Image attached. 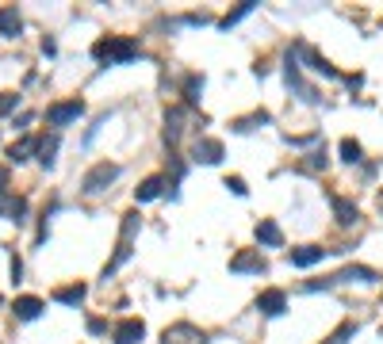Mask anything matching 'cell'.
Returning a JSON list of instances; mask_svg holds the SVG:
<instances>
[{
    "mask_svg": "<svg viewBox=\"0 0 383 344\" xmlns=\"http://www.w3.org/2000/svg\"><path fill=\"white\" fill-rule=\"evenodd\" d=\"M92 57L100 66H127L131 57H138V42L134 39H119V35H108V39L92 42Z\"/></svg>",
    "mask_w": 383,
    "mask_h": 344,
    "instance_id": "6da1fadb",
    "label": "cell"
},
{
    "mask_svg": "<svg viewBox=\"0 0 383 344\" xmlns=\"http://www.w3.org/2000/svg\"><path fill=\"white\" fill-rule=\"evenodd\" d=\"M115 176H119V164H111V161L92 164L81 180V191L84 195H100V191H108V184H115Z\"/></svg>",
    "mask_w": 383,
    "mask_h": 344,
    "instance_id": "7a4b0ae2",
    "label": "cell"
},
{
    "mask_svg": "<svg viewBox=\"0 0 383 344\" xmlns=\"http://www.w3.org/2000/svg\"><path fill=\"white\" fill-rule=\"evenodd\" d=\"M161 344H207V333L200 325H192V321H176L161 333Z\"/></svg>",
    "mask_w": 383,
    "mask_h": 344,
    "instance_id": "3957f363",
    "label": "cell"
},
{
    "mask_svg": "<svg viewBox=\"0 0 383 344\" xmlns=\"http://www.w3.org/2000/svg\"><path fill=\"white\" fill-rule=\"evenodd\" d=\"M81 115H84L81 99H66V104H50V107H46V123H50V126H66V123H73V119H81Z\"/></svg>",
    "mask_w": 383,
    "mask_h": 344,
    "instance_id": "277c9868",
    "label": "cell"
},
{
    "mask_svg": "<svg viewBox=\"0 0 383 344\" xmlns=\"http://www.w3.org/2000/svg\"><path fill=\"white\" fill-rule=\"evenodd\" d=\"M192 157H196V161H203V164H218L226 157V149H223V142H218V138H196Z\"/></svg>",
    "mask_w": 383,
    "mask_h": 344,
    "instance_id": "5b68a950",
    "label": "cell"
},
{
    "mask_svg": "<svg viewBox=\"0 0 383 344\" xmlns=\"http://www.w3.org/2000/svg\"><path fill=\"white\" fill-rule=\"evenodd\" d=\"M230 271H268V260L261 256V249H242V253L230 260Z\"/></svg>",
    "mask_w": 383,
    "mask_h": 344,
    "instance_id": "8992f818",
    "label": "cell"
},
{
    "mask_svg": "<svg viewBox=\"0 0 383 344\" xmlns=\"http://www.w3.org/2000/svg\"><path fill=\"white\" fill-rule=\"evenodd\" d=\"M111 336H115V344H138L142 336H146V325H142L138 318H127V321H119V325H115V333H111Z\"/></svg>",
    "mask_w": 383,
    "mask_h": 344,
    "instance_id": "52a82bcc",
    "label": "cell"
},
{
    "mask_svg": "<svg viewBox=\"0 0 383 344\" xmlns=\"http://www.w3.org/2000/svg\"><path fill=\"white\" fill-rule=\"evenodd\" d=\"M184 107H169L165 111V146H176L180 142V134H184Z\"/></svg>",
    "mask_w": 383,
    "mask_h": 344,
    "instance_id": "ba28073f",
    "label": "cell"
},
{
    "mask_svg": "<svg viewBox=\"0 0 383 344\" xmlns=\"http://www.w3.org/2000/svg\"><path fill=\"white\" fill-rule=\"evenodd\" d=\"M283 306H288V295H283V291H261L257 295V310L265 314V318L283 314Z\"/></svg>",
    "mask_w": 383,
    "mask_h": 344,
    "instance_id": "9c48e42d",
    "label": "cell"
},
{
    "mask_svg": "<svg viewBox=\"0 0 383 344\" xmlns=\"http://www.w3.org/2000/svg\"><path fill=\"white\" fill-rule=\"evenodd\" d=\"M322 256H326L322 245H303V249H292V253H288V260H292L295 268H310V264H318Z\"/></svg>",
    "mask_w": 383,
    "mask_h": 344,
    "instance_id": "30bf717a",
    "label": "cell"
},
{
    "mask_svg": "<svg viewBox=\"0 0 383 344\" xmlns=\"http://www.w3.org/2000/svg\"><path fill=\"white\" fill-rule=\"evenodd\" d=\"M257 241H261V245H268V249H280V245H283L280 226H276L272 218H261V222H257Z\"/></svg>",
    "mask_w": 383,
    "mask_h": 344,
    "instance_id": "8fae6325",
    "label": "cell"
},
{
    "mask_svg": "<svg viewBox=\"0 0 383 344\" xmlns=\"http://www.w3.org/2000/svg\"><path fill=\"white\" fill-rule=\"evenodd\" d=\"M295 50H299V54H303V57H307V66H310V69H315V73H318V77H337V69H333V66H330V61H326V57H322V54H318V50H310V46H303V42H299V46H295Z\"/></svg>",
    "mask_w": 383,
    "mask_h": 344,
    "instance_id": "7c38bea8",
    "label": "cell"
},
{
    "mask_svg": "<svg viewBox=\"0 0 383 344\" xmlns=\"http://www.w3.org/2000/svg\"><path fill=\"white\" fill-rule=\"evenodd\" d=\"M330 203H333V214H337V226H357V222H360V211L349 203V199L333 195Z\"/></svg>",
    "mask_w": 383,
    "mask_h": 344,
    "instance_id": "4fadbf2b",
    "label": "cell"
},
{
    "mask_svg": "<svg viewBox=\"0 0 383 344\" xmlns=\"http://www.w3.org/2000/svg\"><path fill=\"white\" fill-rule=\"evenodd\" d=\"M12 314H16L19 321H35L42 314V298H35V295H24V298H16V306H12Z\"/></svg>",
    "mask_w": 383,
    "mask_h": 344,
    "instance_id": "5bb4252c",
    "label": "cell"
},
{
    "mask_svg": "<svg viewBox=\"0 0 383 344\" xmlns=\"http://www.w3.org/2000/svg\"><path fill=\"white\" fill-rule=\"evenodd\" d=\"M161 191H165V176H146V180L134 188V195H138V203H150V199H158Z\"/></svg>",
    "mask_w": 383,
    "mask_h": 344,
    "instance_id": "9a60e30c",
    "label": "cell"
},
{
    "mask_svg": "<svg viewBox=\"0 0 383 344\" xmlns=\"http://www.w3.org/2000/svg\"><path fill=\"white\" fill-rule=\"evenodd\" d=\"M353 279H357V283H375V271L364 268V264H353V268L337 271V276H333V283H353Z\"/></svg>",
    "mask_w": 383,
    "mask_h": 344,
    "instance_id": "2e32d148",
    "label": "cell"
},
{
    "mask_svg": "<svg viewBox=\"0 0 383 344\" xmlns=\"http://www.w3.org/2000/svg\"><path fill=\"white\" fill-rule=\"evenodd\" d=\"M265 123H268V111H253V115H245V119H234L230 131L234 134H250V131H257V126H265Z\"/></svg>",
    "mask_w": 383,
    "mask_h": 344,
    "instance_id": "e0dca14e",
    "label": "cell"
},
{
    "mask_svg": "<svg viewBox=\"0 0 383 344\" xmlns=\"http://www.w3.org/2000/svg\"><path fill=\"white\" fill-rule=\"evenodd\" d=\"M19 27H24V19H19L16 8H0V35H4V39H16Z\"/></svg>",
    "mask_w": 383,
    "mask_h": 344,
    "instance_id": "ac0fdd59",
    "label": "cell"
},
{
    "mask_svg": "<svg viewBox=\"0 0 383 344\" xmlns=\"http://www.w3.org/2000/svg\"><path fill=\"white\" fill-rule=\"evenodd\" d=\"M54 303H62V306H81V303H84V283L58 287V291H54Z\"/></svg>",
    "mask_w": 383,
    "mask_h": 344,
    "instance_id": "d6986e66",
    "label": "cell"
},
{
    "mask_svg": "<svg viewBox=\"0 0 383 344\" xmlns=\"http://www.w3.org/2000/svg\"><path fill=\"white\" fill-rule=\"evenodd\" d=\"M253 8H257V0H242V4H238L234 12H226V16L218 19V27H223V31H230V27H234V23H242V19L250 16Z\"/></svg>",
    "mask_w": 383,
    "mask_h": 344,
    "instance_id": "ffe728a7",
    "label": "cell"
},
{
    "mask_svg": "<svg viewBox=\"0 0 383 344\" xmlns=\"http://www.w3.org/2000/svg\"><path fill=\"white\" fill-rule=\"evenodd\" d=\"M35 153H39V161L46 164V169H50V164H54V153H58V134H50V138H39Z\"/></svg>",
    "mask_w": 383,
    "mask_h": 344,
    "instance_id": "44dd1931",
    "label": "cell"
},
{
    "mask_svg": "<svg viewBox=\"0 0 383 344\" xmlns=\"http://www.w3.org/2000/svg\"><path fill=\"white\" fill-rule=\"evenodd\" d=\"M35 146H39V142H35V138H19V142H12V149H8V157H12V161H27V157H31L35 153Z\"/></svg>",
    "mask_w": 383,
    "mask_h": 344,
    "instance_id": "7402d4cb",
    "label": "cell"
},
{
    "mask_svg": "<svg viewBox=\"0 0 383 344\" xmlns=\"http://www.w3.org/2000/svg\"><path fill=\"white\" fill-rule=\"evenodd\" d=\"M200 92H203V77L192 73L188 81H184V99H188V104H200Z\"/></svg>",
    "mask_w": 383,
    "mask_h": 344,
    "instance_id": "603a6c76",
    "label": "cell"
},
{
    "mask_svg": "<svg viewBox=\"0 0 383 344\" xmlns=\"http://www.w3.org/2000/svg\"><path fill=\"white\" fill-rule=\"evenodd\" d=\"M342 161H349V164L360 161V142H353V138L342 142Z\"/></svg>",
    "mask_w": 383,
    "mask_h": 344,
    "instance_id": "cb8c5ba5",
    "label": "cell"
},
{
    "mask_svg": "<svg viewBox=\"0 0 383 344\" xmlns=\"http://www.w3.org/2000/svg\"><path fill=\"white\" fill-rule=\"evenodd\" d=\"M353 333H357V325H353V321H345V325H337V333H333V336H326V344H345Z\"/></svg>",
    "mask_w": 383,
    "mask_h": 344,
    "instance_id": "d4e9b609",
    "label": "cell"
},
{
    "mask_svg": "<svg viewBox=\"0 0 383 344\" xmlns=\"http://www.w3.org/2000/svg\"><path fill=\"white\" fill-rule=\"evenodd\" d=\"M8 214H12V218H16V222H24V214H27V199H12Z\"/></svg>",
    "mask_w": 383,
    "mask_h": 344,
    "instance_id": "484cf974",
    "label": "cell"
},
{
    "mask_svg": "<svg viewBox=\"0 0 383 344\" xmlns=\"http://www.w3.org/2000/svg\"><path fill=\"white\" fill-rule=\"evenodd\" d=\"M16 99H19V96H12V92H0V115L16 111Z\"/></svg>",
    "mask_w": 383,
    "mask_h": 344,
    "instance_id": "4316f807",
    "label": "cell"
},
{
    "mask_svg": "<svg viewBox=\"0 0 383 344\" xmlns=\"http://www.w3.org/2000/svg\"><path fill=\"white\" fill-rule=\"evenodd\" d=\"M226 188H230L234 195H245V191H250V188H245V180H242V176H226Z\"/></svg>",
    "mask_w": 383,
    "mask_h": 344,
    "instance_id": "83f0119b",
    "label": "cell"
},
{
    "mask_svg": "<svg viewBox=\"0 0 383 344\" xmlns=\"http://www.w3.org/2000/svg\"><path fill=\"white\" fill-rule=\"evenodd\" d=\"M310 169H326V153H310Z\"/></svg>",
    "mask_w": 383,
    "mask_h": 344,
    "instance_id": "f1b7e54d",
    "label": "cell"
},
{
    "mask_svg": "<svg viewBox=\"0 0 383 344\" xmlns=\"http://www.w3.org/2000/svg\"><path fill=\"white\" fill-rule=\"evenodd\" d=\"M104 329H108V321H100V318L88 321V333H104Z\"/></svg>",
    "mask_w": 383,
    "mask_h": 344,
    "instance_id": "f546056e",
    "label": "cell"
},
{
    "mask_svg": "<svg viewBox=\"0 0 383 344\" xmlns=\"http://www.w3.org/2000/svg\"><path fill=\"white\" fill-rule=\"evenodd\" d=\"M24 276V260H19V256H12V279H19Z\"/></svg>",
    "mask_w": 383,
    "mask_h": 344,
    "instance_id": "4dcf8cb0",
    "label": "cell"
},
{
    "mask_svg": "<svg viewBox=\"0 0 383 344\" xmlns=\"http://www.w3.org/2000/svg\"><path fill=\"white\" fill-rule=\"evenodd\" d=\"M8 188V169H0V191Z\"/></svg>",
    "mask_w": 383,
    "mask_h": 344,
    "instance_id": "1f68e13d",
    "label": "cell"
},
{
    "mask_svg": "<svg viewBox=\"0 0 383 344\" xmlns=\"http://www.w3.org/2000/svg\"><path fill=\"white\" fill-rule=\"evenodd\" d=\"M380 211H383V195H380Z\"/></svg>",
    "mask_w": 383,
    "mask_h": 344,
    "instance_id": "d6a6232c",
    "label": "cell"
},
{
    "mask_svg": "<svg viewBox=\"0 0 383 344\" xmlns=\"http://www.w3.org/2000/svg\"><path fill=\"white\" fill-rule=\"evenodd\" d=\"M0 306H4V298H0Z\"/></svg>",
    "mask_w": 383,
    "mask_h": 344,
    "instance_id": "836d02e7",
    "label": "cell"
}]
</instances>
